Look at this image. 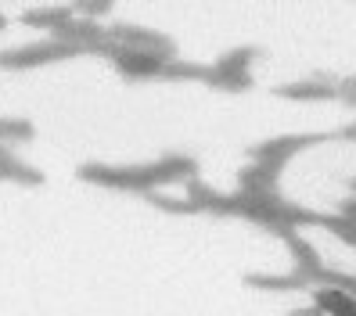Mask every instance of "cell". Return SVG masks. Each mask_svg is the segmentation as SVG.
Returning a JSON list of instances; mask_svg holds the SVG:
<instances>
[{
	"instance_id": "obj_7",
	"label": "cell",
	"mask_w": 356,
	"mask_h": 316,
	"mask_svg": "<svg viewBox=\"0 0 356 316\" xmlns=\"http://www.w3.org/2000/svg\"><path fill=\"white\" fill-rule=\"evenodd\" d=\"M284 165H270V162H252L248 169H241V191H252V194H266V191H277V176H281Z\"/></svg>"
},
{
	"instance_id": "obj_6",
	"label": "cell",
	"mask_w": 356,
	"mask_h": 316,
	"mask_svg": "<svg viewBox=\"0 0 356 316\" xmlns=\"http://www.w3.org/2000/svg\"><path fill=\"white\" fill-rule=\"evenodd\" d=\"M277 234L288 241V251L296 256V273H299V277L309 284V281H313V277H317V273L324 269V266H321V256H317V248H313L302 234H296V230H288V226H281Z\"/></svg>"
},
{
	"instance_id": "obj_15",
	"label": "cell",
	"mask_w": 356,
	"mask_h": 316,
	"mask_svg": "<svg viewBox=\"0 0 356 316\" xmlns=\"http://www.w3.org/2000/svg\"><path fill=\"white\" fill-rule=\"evenodd\" d=\"M205 83H213L216 90L238 94V90H248V87H252V72H216V69H209V79H205Z\"/></svg>"
},
{
	"instance_id": "obj_3",
	"label": "cell",
	"mask_w": 356,
	"mask_h": 316,
	"mask_svg": "<svg viewBox=\"0 0 356 316\" xmlns=\"http://www.w3.org/2000/svg\"><path fill=\"white\" fill-rule=\"evenodd\" d=\"M108 40L115 47H127V51H148V54H162V58H177L173 51V40L162 36L155 29H140V26H112Z\"/></svg>"
},
{
	"instance_id": "obj_12",
	"label": "cell",
	"mask_w": 356,
	"mask_h": 316,
	"mask_svg": "<svg viewBox=\"0 0 356 316\" xmlns=\"http://www.w3.org/2000/svg\"><path fill=\"white\" fill-rule=\"evenodd\" d=\"M248 288H263V291H299L306 288V281L299 273H281V277H266V273H248L245 277Z\"/></svg>"
},
{
	"instance_id": "obj_1",
	"label": "cell",
	"mask_w": 356,
	"mask_h": 316,
	"mask_svg": "<svg viewBox=\"0 0 356 316\" xmlns=\"http://www.w3.org/2000/svg\"><path fill=\"white\" fill-rule=\"evenodd\" d=\"M79 180H90L97 187H112V191H140V194H152L155 187H162L155 162L148 165H79L76 169Z\"/></svg>"
},
{
	"instance_id": "obj_5",
	"label": "cell",
	"mask_w": 356,
	"mask_h": 316,
	"mask_svg": "<svg viewBox=\"0 0 356 316\" xmlns=\"http://www.w3.org/2000/svg\"><path fill=\"white\" fill-rule=\"evenodd\" d=\"M324 137H274L259 147H252V162H270V165H284L291 155H299L302 147L321 144Z\"/></svg>"
},
{
	"instance_id": "obj_14",
	"label": "cell",
	"mask_w": 356,
	"mask_h": 316,
	"mask_svg": "<svg viewBox=\"0 0 356 316\" xmlns=\"http://www.w3.org/2000/svg\"><path fill=\"white\" fill-rule=\"evenodd\" d=\"M259 58V51L256 47H238V51H230V54H223L220 61H216V72H248V65Z\"/></svg>"
},
{
	"instance_id": "obj_18",
	"label": "cell",
	"mask_w": 356,
	"mask_h": 316,
	"mask_svg": "<svg viewBox=\"0 0 356 316\" xmlns=\"http://www.w3.org/2000/svg\"><path fill=\"white\" fill-rule=\"evenodd\" d=\"M152 201L159 205V208H165V213H184V216H191V213H198V208L191 205V201H180V198H165V194H152Z\"/></svg>"
},
{
	"instance_id": "obj_2",
	"label": "cell",
	"mask_w": 356,
	"mask_h": 316,
	"mask_svg": "<svg viewBox=\"0 0 356 316\" xmlns=\"http://www.w3.org/2000/svg\"><path fill=\"white\" fill-rule=\"evenodd\" d=\"M79 51L69 44H54V40H44V44H26L15 51H0V69H33V65H51V61H65L76 58Z\"/></svg>"
},
{
	"instance_id": "obj_19",
	"label": "cell",
	"mask_w": 356,
	"mask_h": 316,
	"mask_svg": "<svg viewBox=\"0 0 356 316\" xmlns=\"http://www.w3.org/2000/svg\"><path fill=\"white\" fill-rule=\"evenodd\" d=\"M72 11H79L83 18L94 22V15H108L112 11V0H79V4H72Z\"/></svg>"
},
{
	"instance_id": "obj_17",
	"label": "cell",
	"mask_w": 356,
	"mask_h": 316,
	"mask_svg": "<svg viewBox=\"0 0 356 316\" xmlns=\"http://www.w3.org/2000/svg\"><path fill=\"white\" fill-rule=\"evenodd\" d=\"M162 76H165V79H209V69L173 58V61H165V65H162Z\"/></svg>"
},
{
	"instance_id": "obj_16",
	"label": "cell",
	"mask_w": 356,
	"mask_h": 316,
	"mask_svg": "<svg viewBox=\"0 0 356 316\" xmlns=\"http://www.w3.org/2000/svg\"><path fill=\"white\" fill-rule=\"evenodd\" d=\"M317 226H324V230H331L334 238H342L346 244H353L356 248V223H349L346 216H317Z\"/></svg>"
},
{
	"instance_id": "obj_4",
	"label": "cell",
	"mask_w": 356,
	"mask_h": 316,
	"mask_svg": "<svg viewBox=\"0 0 356 316\" xmlns=\"http://www.w3.org/2000/svg\"><path fill=\"white\" fill-rule=\"evenodd\" d=\"M108 58L119 65V72L127 79H152L162 76V65L173 58H162V54H148V51H127V47H108Z\"/></svg>"
},
{
	"instance_id": "obj_13",
	"label": "cell",
	"mask_w": 356,
	"mask_h": 316,
	"mask_svg": "<svg viewBox=\"0 0 356 316\" xmlns=\"http://www.w3.org/2000/svg\"><path fill=\"white\" fill-rule=\"evenodd\" d=\"M33 137L36 130L29 119H11V115L0 119V144H29Z\"/></svg>"
},
{
	"instance_id": "obj_21",
	"label": "cell",
	"mask_w": 356,
	"mask_h": 316,
	"mask_svg": "<svg viewBox=\"0 0 356 316\" xmlns=\"http://www.w3.org/2000/svg\"><path fill=\"white\" fill-rule=\"evenodd\" d=\"M288 316H324V313H321L317 306H302V309H291Z\"/></svg>"
},
{
	"instance_id": "obj_11",
	"label": "cell",
	"mask_w": 356,
	"mask_h": 316,
	"mask_svg": "<svg viewBox=\"0 0 356 316\" xmlns=\"http://www.w3.org/2000/svg\"><path fill=\"white\" fill-rule=\"evenodd\" d=\"M274 94L288 97V101H324V97L334 94V87L324 79H306V83H291V87H277Z\"/></svg>"
},
{
	"instance_id": "obj_20",
	"label": "cell",
	"mask_w": 356,
	"mask_h": 316,
	"mask_svg": "<svg viewBox=\"0 0 356 316\" xmlns=\"http://www.w3.org/2000/svg\"><path fill=\"white\" fill-rule=\"evenodd\" d=\"M339 216H346L349 223H356V198H349V201H342V213Z\"/></svg>"
},
{
	"instance_id": "obj_22",
	"label": "cell",
	"mask_w": 356,
	"mask_h": 316,
	"mask_svg": "<svg viewBox=\"0 0 356 316\" xmlns=\"http://www.w3.org/2000/svg\"><path fill=\"white\" fill-rule=\"evenodd\" d=\"M353 198H356V180H353Z\"/></svg>"
},
{
	"instance_id": "obj_8",
	"label": "cell",
	"mask_w": 356,
	"mask_h": 316,
	"mask_svg": "<svg viewBox=\"0 0 356 316\" xmlns=\"http://www.w3.org/2000/svg\"><path fill=\"white\" fill-rule=\"evenodd\" d=\"M0 180H15V183H33L40 187L44 183V173L33 169V165H26L18 155H11L4 144H0Z\"/></svg>"
},
{
	"instance_id": "obj_9",
	"label": "cell",
	"mask_w": 356,
	"mask_h": 316,
	"mask_svg": "<svg viewBox=\"0 0 356 316\" xmlns=\"http://www.w3.org/2000/svg\"><path fill=\"white\" fill-rule=\"evenodd\" d=\"M69 18H76L72 15V8H29V11H22V18H18V22L22 26H33V29H58V26H65Z\"/></svg>"
},
{
	"instance_id": "obj_10",
	"label": "cell",
	"mask_w": 356,
	"mask_h": 316,
	"mask_svg": "<svg viewBox=\"0 0 356 316\" xmlns=\"http://www.w3.org/2000/svg\"><path fill=\"white\" fill-rule=\"evenodd\" d=\"M313 302H317V309L324 316H356V299L339 288H321Z\"/></svg>"
}]
</instances>
